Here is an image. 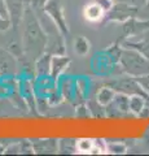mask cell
I'll list each match as a JSON object with an SVG mask.
<instances>
[{"instance_id":"1","label":"cell","mask_w":149,"mask_h":156,"mask_svg":"<svg viewBox=\"0 0 149 156\" xmlns=\"http://www.w3.org/2000/svg\"><path fill=\"white\" fill-rule=\"evenodd\" d=\"M118 61L122 68V72L127 76L140 77L149 74V60L136 50L123 47Z\"/></svg>"},{"instance_id":"2","label":"cell","mask_w":149,"mask_h":156,"mask_svg":"<svg viewBox=\"0 0 149 156\" xmlns=\"http://www.w3.org/2000/svg\"><path fill=\"white\" fill-rule=\"evenodd\" d=\"M43 8H44V13L48 14V17L53 22L55 27L62 35L69 34V25H68V21H66L61 0H46Z\"/></svg>"},{"instance_id":"3","label":"cell","mask_w":149,"mask_h":156,"mask_svg":"<svg viewBox=\"0 0 149 156\" xmlns=\"http://www.w3.org/2000/svg\"><path fill=\"white\" fill-rule=\"evenodd\" d=\"M139 13V8L134 4H128L122 2H115L110 11L105 14V21L107 22H117V23H123L127 20L136 17Z\"/></svg>"},{"instance_id":"4","label":"cell","mask_w":149,"mask_h":156,"mask_svg":"<svg viewBox=\"0 0 149 156\" xmlns=\"http://www.w3.org/2000/svg\"><path fill=\"white\" fill-rule=\"evenodd\" d=\"M27 43V50L32 51L35 50V46L40 47L42 50H46V44H47V37L44 35V33L40 29L39 23L34 17H30L27 22V27L25 30V44Z\"/></svg>"},{"instance_id":"5","label":"cell","mask_w":149,"mask_h":156,"mask_svg":"<svg viewBox=\"0 0 149 156\" xmlns=\"http://www.w3.org/2000/svg\"><path fill=\"white\" fill-rule=\"evenodd\" d=\"M108 86H110L115 92H121V94H126L128 96L131 95H148L144 92L143 87L140 86V83L137 82V80L135 77L127 76L126 78H118V80L110 81L108 82Z\"/></svg>"},{"instance_id":"6","label":"cell","mask_w":149,"mask_h":156,"mask_svg":"<svg viewBox=\"0 0 149 156\" xmlns=\"http://www.w3.org/2000/svg\"><path fill=\"white\" fill-rule=\"evenodd\" d=\"M122 31L126 39H137L139 35L149 31V21L132 17L122 23Z\"/></svg>"},{"instance_id":"7","label":"cell","mask_w":149,"mask_h":156,"mask_svg":"<svg viewBox=\"0 0 149 156\" xmlns=\"http://www.w3.org/2000/svg\"><path fill=\"white\" fill-rule=\"evenodd\" d=\"M70 62H71L70 57L65 56V55H52L49 76L57 81L65 73V70L69 68Z\"/></svg>"},{"instance_id":"8","label":"cell","mask_w":149,"mask_h":156,"mask_svg":"<svg viewBox=\"0 0 149 156\" xmlns=\"http://www.w3.org/2000/svg\"><path fill=\"white\" fill-rule=\"evenodd\" d=\"M105 11L97 3H95L93 0L91 3H88L87 5L83 8V17L86 21H88L91 23L100 22L105 18Z\"/></svg>"},{"instance_id":"9","label":"cell","mask_w":149,"mask_h":156,"mask_svg":"<svg viewBox=\"0 0 149 156\" xmlns=\"http://www.w3.org/2000/svg\"><path fill=\"white\" fill-rule=\"evenodd\" d=\"M34 154H56L59 152V140L56 139H39L32 142Z\"/></svg>"},{"instance_id":"10","label":"cell","mask_w":149,"mask_h":156,"mask_svg":"<svg viewBox=\"0 0 149 156\" xmlns=\"http://www.w3.org/2000/svg\"><path fill=\"white\" fill-rule=\"evenodd\" d=\"M51 60H52V55L51 53H43L42 56H39L35 61V70L38 77H43V76H49L51 72Z\"/></svg>"},{"instance_id":"11","label":"cell","mask_w":149,"mask_h":156,"mask_svg":"<svg viewBox=\"0 0 149 156\" xmlns=\"http://www.w3.org/2000/svg\"><path fill=\"white\" fill-rule=\"evenodd\" d=\"M124 48H132L143 53L149 60V41H139V39H126L123 42Z\"/></svg>"},{"instance_id":"12","label":"cell","mask_w":149,"mask_h":156,"mask_svg":"<svg viewBox=\"0 0 149 156\" xmlns=\"http://www.w3.org/2000/svg\"><path fill=\"white\" fill-rule=\"evenodd\" d=\"M114 96H115V91L110 86L107 85L97 91V94H96V101H97L99 104H101L103 107H107L112 103Z\"/></svg>"},{"instance_id":"13","label":"cell","mask_w":149,"mask_h":156,"mask_svg":"<svg viewBox=\"0 0 149 156\" xmlns=\"http://www.w3.org/2000/svg\"><path fill=\"white\" fill-rule=\"evenodd\" d=\"M147 105V96L144 95H131L130 96V113L139 116Z\"/></svg>"},{"instance_id":"14","label":"cell","mask_w":149,"mask_h":156,"mask_svg":"<svg viewBox=\"0 0 149 156\" xmlns=\"http://www.w3.org/2000/svg\"><path fill=\"white\" fill-rule=\"evenodd\" d=\"M73 47H74V52L76 55L84 57V56L88 55V52L91 50V43L88 42L87 38H84L83 35H79L74 39Z\"/></svg>"},{"instance_id":"15","label":"cell","mask_w":149,"mask_h":156,"mask_svg":"<svg viewBox=\"0 0 149 156\" xmlns=\"http://www.w3.org/2000/svg\"><path fill=\"white\" fill-rule=\"evenodd\" d=\"M59 152L76 154V139H71V138L59 139Z\"/></svg>"},{"instance_id":"16","label":"cell","mask_w":149,"mask_h":156,"mask_svg":"<svg viewBox=\"0 0 149 156\" xmlns=\"http://www.w3.org/2000/svg\"><path fill=\"white\" fill-rule=\"evenodd\" d=\"M95 144V139L80 138L76 139V154H91Z\"/></svg>"},{"instance_id":"17","label":"cell","mask_w":149,"mask_h":156,"mask_svg":"<svg viewBox=\"0 0 149 156\" xmlns=\"http://www.w3.org/2000/svg\"><path fill=\"white\" fill-rule=\"evenodd\" d=\"M127 152V146L123 142H107V154L124 155Z\"/></svg>"},{"instance_id":"18","label":"cell","mask_w":149,"mask_h":156,"mask_svg":"<svg viewBox=\"0 0 149 156\" xmlns=\"http://www.w3.org/2000/svg\"><path fill=\"white\" fill-rule=\"evenodd\" d=\"M91 154H96V155L107 154V140L95 139V144H93V148H92V152Z\"/></svg>"},{"instance_id":"19","label":"cell","mask_w":149,"mask_h":156,"mask_svg":"<svg viewBox=\"0 0 149 156\" xmlns=\"http://www.w3.org/2000/svg\"><path fill=\"white\" fill-rule=\"evenodd\" d=\"M137 82L140 83V86L143 87L144 92L149 96V74H144V76H140V77H135Z\"/></svg>"},{"instance_id":"20","label":"cell","mask_w":149,"mask_h":156,"mask_svg":"<svg viewBox=\"0 0 149 156\" xmlns=\"http://www.w3.org/2000/svg\"><path fill=\"white\" fill-rule=\"evenodd\" d=\"M0 17L11 20V12H9L7 0H0Z\"/></svg>"},{"instance_id":"21","label":"cell","mask_w":149,"mask_h":156,"mask_svg":"<svg viewBox=\"0 0 149 156\" xmlns=\"http://www.w3.org/2000/svg\"><path fill=\"white\" fill-rule=\"evenodd\" d=\"M93 2H95V3H97L105 11V13L109 12V11H110V8H112V7H113V4H114L113 0H93Z\"/></svg>"},{"instance_id":"22","label":"cell","mask_w":149,"mask_h":156,"mask_svg":"<svg viewBox=\"0 0 149 156\" xmlns=\"http://www.w3.org/2000/svg\"><path fill=\"white\" fill-rule=\"evenodd\" d=\"M9 26H11V20L0 17V31L8 30V29H9Z\"/></svg>"},{"instance_id":"23","label":"cell","mask_w":149,"mask_h":156,"mask_svg":"<svg viewBox=\"0 0 149 156\" xmlns=\"http://www.w3.org/2000/svg\"><path fill=\"white\" fill-rule=\"evenodd\" d=\"M147 7H149V0H147Z\"/></svg>"},{"instance_id":"24","label":"cell","mask_w":149,"mask_h":156,"mask_svg":"<svg viewBox=\"0 0 149 156\" xmlns=\"http://www.w3.org/2000/svg\"><path fill=\"white\" fill-rule=\"evenodd\" d=\"M113 2L115 3V2H122V0H113Z\"/></svg>"}]
</instances>
